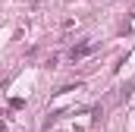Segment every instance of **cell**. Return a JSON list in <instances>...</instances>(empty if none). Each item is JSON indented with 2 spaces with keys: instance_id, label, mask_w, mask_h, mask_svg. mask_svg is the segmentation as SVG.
Wrapping results in <instances>:
<instances>
[{
  "instance_id": "obj_1",
  "label": "cell",
  "mask_w": 135,
  "mask_h": 132,
  "mask_svg": "<svg viewBox=\"0 0 135 132\" xmlns=\"http://www.w3.org/2000/svg\"><path fill=\"white\" fill-rule=\"evenodd\" d=\"M91 50H94V44H91V41H85V44H79V47H72V54H69V57H72V63H75V60H82V57H88Z\"/></svg>"
}]
</instances>
